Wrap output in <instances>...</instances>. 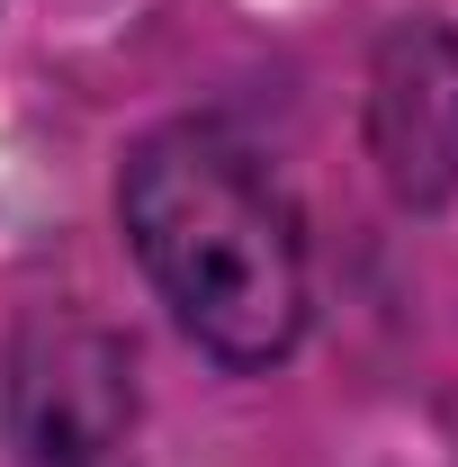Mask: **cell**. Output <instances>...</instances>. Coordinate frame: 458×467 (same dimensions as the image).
<instances>
[{"instance_id":"cell-3","label":"cell","mask_w":458,"mask_h":467,"mask_svg":"<svg viewBox=\"0 0 458 467\" xmlns=\"http://www.w3.org/2000/svg\"><path fill=\"white\" fill-rule=\"evenodd\" d=\"M126 413H135V387H126V350L109 333L63 324L18 359V450H27V467H99L126 431Z\"/></svg>"},{"instance_id":"cell-1","label":"cell","mask_w":458,"mask_h":467,"mask_svg":"<svg viewBox=\"0 0 458 467\" xmlns=\"http://www.w3.org/2000/svg\"><path fill=\"white\" fill-rule=\"evenodd\" d=\"M117 216L189 342L225 368H270L306 333V243L279 180L225 126H162L126 153Z\"/></svg>"},{"instance_id":"cell-2","label":"cell","mask_w":458,"mask_h":467,"mask_svg":"<svg viewBox=\"0 0 458 467\" xmlns=\"http://www.w3.org/2000/svg\"><path fill=\"white\" fill-rule=\"evenodd\" d=\"M369 153L404 207L458 198V27L404 18L369 63Z\"/></svg>"}]
</instances>
